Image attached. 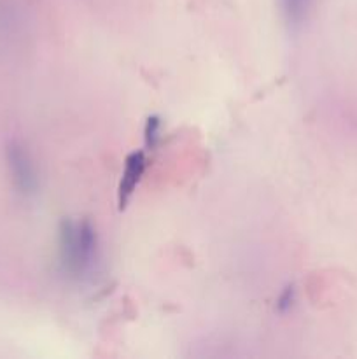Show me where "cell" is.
<instances>
[{"label":"cell","mask_w":357,"mask_h":359,"mask_svg":"<svg viewBox=\"0 0 357 359\" xmlns=\"http://www.w3.org/2000/svg\"><path fill=\"white\" fill-rule=\"evenodd\" d=\"M98 256V238L88 219H65L58 231V259L63 272L83 279L93 270Z\"/></svg>","instance_id":"1"},{"label":"cell","mask_w":357,"mask_h":359,"mask_svg":"<svg viewBox=\"0 0 357 359\" xmlns=\"http://www.w3.org/2000/svg\"><path fill=\"white\" fill-rule=\"evenodd\" d=\"M7 163H9L10 175H13L14 186L24 195H30L37 189V170L31 156L21 144L10 142L7 146Z\"/></svg>","instance_id":"2"},{"label":"cell","mask_w":357,"mask_h":359,"mask_svg":"<svg viewBox=\"0 0 357 359\" xmlns=\"http://www.w3.org/2000/svg\"><path fill=\"white\" fill-rule=\"evenodd\" d=\"M147 167V158L144 151H133L126 156L125 161V170L121 174V181L118 186V207L125 209L126 203L135 193L136 186H139L140 179H142L144 172Z\"/></svg>","instance_id":"3"},{"label":"cell","mask_w":357,"mask_h":359,"mask_svg":"<svg viewBox=\"0 0 357 359\" xmlns=\"http://www.w3.org/2000/svg\"><path fill=\"white\" fill-rule=\"evenodd\" d=\"M279 2L286 23L290 28H298L307 20L315 0H279Z\"/></svg>","instance_id":"4"},{"label":"cell","mask_w":357,"mask_h":359,"mask_svg":"<svg viewBox=\"0 0 357 359\" xmlns=\"http://www.w3.org/2000/svg\"><path fill=\"white\" fill-rule=\"evenodd\" d=\"M163 135V123L158 116H150L147 118L146 125H144V142H146L147 149H153L158 146Z\"/></svg>","instance_id":"5"},{"label":"cell","mask_w":357,"mask_h":359,"mask_svg":"<svg viewBox=\"0 0 357 359\" xmlns=\"http://www.w3.org/2000/svg\"><path fill=\"white\" fill-rule=\"evenodd\" d=\"M293 302H294V290L293 287H287V290L284 291L279 298V311L286 312L287 309H290Z\"/></svg>","instance_id":"6"}]
</instances>
